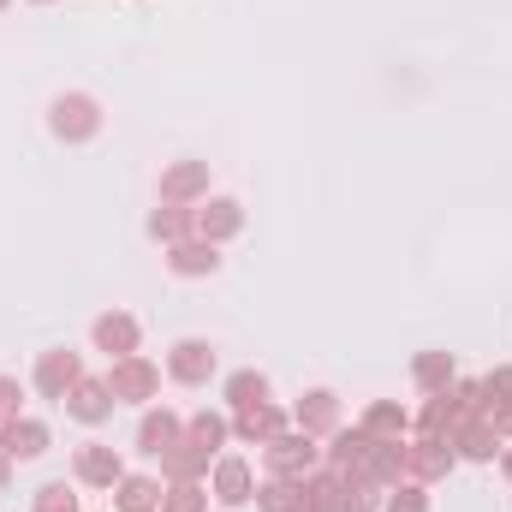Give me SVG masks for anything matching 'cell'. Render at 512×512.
<instances>
[{"instance_id":"cell-13","label":"cell","mask_w":512,"mask_h":512,"mask_svg":"<svg viewBox=\"0 0 512 512\" xmlns=\"http://www.w3.org/2000/svg\"><path fill=\"white\" fill-rule=\"evenodd\" d=\"M78 477H84V483H114V477H120L114 447H84V453H78Z\"/></svg>"},{"instance_id":"cell-15","label":"cell","mask_w":512,"mask_h":512,"mask_svg":"<svg viewBox=\"0 0 512 512\" xmlns=\"http://www.w3.org/2000/svg\"><path fill=\"white\" fill-rule=\"evenodd\" d=\"M334 417H340L334 393H310V405H298V423H304V429H328Z\"/></svg>"},{"instance_id":"cell-4","label":"cell","mask_w":512,"mask_h":512,"mask_svg":"<svg viewBox=\"0 0 512 512\" xmlns=\"http://www.w3.org/2000/svg\"><path fill=\"white\" fill-rule=\"evenodd\" d=\"M179 429H185V423H179L173 411H149V417H143V435H137V441H143V453H149V459H167V453L179 447Z\"/></svg>"},{"instance_id":"cell-23","label":"cell","mask_w":512,"mask_h":512,"mask_svg":"<svg viewBox=\"0 0 512 512\" xmlns=\"http://www.w3.org/2000/svg\"><path fill=\"white\" fill-rule=\"evenodd\" d=\"M197 185H203V167H179V173H173V179H167L161 191H167V197H191Z\"/></svg>"},{"instance_id":"cell-11","label":"cell","mask_w":512,"mask_h":512,"mask_svg":"<svg viewBox=\"0 0 512 512\" xmlns=\"http://www.w3.org/2000/svg\"><path fill=\"white\" fill-rule=\"evenodd\" d=\"M36 387H42V393H66V387H78V358L48 352V358H42V370H36Z\"/></svg>"},{"instance_id":"cell-3","label":"cell","mask_w":512,"mask_h":512,"mask_svg":"<svg viewBox=\"0 0 512 512\" xmlns=\"http://www.w3.org/2000/svg\"><path fill=\"white\" fill-rule=\"evenodd\" d=\"M66 411L84 417V423H102V417L114 411V387L108 382H78L72 393H66Z\"/></svg>"},{"instance_id":"cell-24","label":"cell","mask_w":512,"mask_h":512,"mask_svg":"<svg viewBox=\"0 0 512 512\" xmlns=\"http://www.w3.org/2000/svg\"><path fill=\"white\" fill-rule=\"evenodd\" d=\"M12 411H18V382H12V376H0V417L12 423Z\"/></svg>"},{"instance_id":"cell-9","label":"cell","mask_w":512,"mask_h":512,"mask_svg":"<svg viewBox=\"0 0 512 512\" xmlns=\"http://www.w3.org/2000/svg\"><path fill=\"white\" fill-rule=\"evenodd\" d=\"M96 346L114 352V358H131V346H137V322H131V316H102V322H96Z\"/></svg>"},{"instance_id":"cell-21","label":"cell","mask_w":512,"mask_h":512,"mask_svg":"<svg viewBox=\"0 0 512 512\" xmlns=\"http://www.w3.org/2000/svg\"><path fill=\"white\" fill-rule=\"evenodd\" d=\"M36 512H78V501H72L66 483H48V489L36 495Z\"/></svg>"},{"instance_id":"cell-27","label":"cell","mask_w":512,"mask_h":512,"mask_svg":"<svg viewBox=\"0 0 512 512\" xmlns=\"http://www.w3.org/2000/svg\"><path fill=\"white\" fill-rule=\"evenodd\" d=\"M507 471H512V459H507Z\"/></svg>"},{"instance_id":"cell-17","label":"cell","mask_w":512,"mask_h":512,"mask_svg":"<svg viewBox=\"0 0 512 512\" xmlns=\"http://www.w3.org/2000/svg\"><path fill=\"white\" fill-rule=\"evenodd\" d=\"M191 441H197L203 453H215V447L227 441V423H221V417H191Z\"/></svg>"},{"instance_id":"cell-5","label":"cell","mask_w":512,"mask_h":512,"mask_svg":"<svg viewBox=\"0 0 512 512\" xmlns=\"http://www.w3.org/2000/svg\"><path fill=\"white\" fill-rule=\"evenodd\" d=\"M42 447H48V429L30 423V417H18V423L0 429V453H6V459H36Z\"/></svg>"},{"instance_id":"cell-12","label":"cell","mask_w":512,"mask_h":512,"mask_svg":"<svg viewBox=\"0 0 512 512\" xmlns=\"http://www.w3.org/2000/svg\"><path fill=\"white\" fill-rule=\"evenodd\" d=\"M161 507V483L155 477H126L120 483V512H155Z\"/></svg>"},{"instance_id":"cell-18","label":"cell","mask_w":512,"mask_h":512,"mask_svg":"<svg viewBox=\"0 0 512 512\" xmlns=\"http://www.w3.org/2000/svg\"><path fill=\"white\" fill-rule=\"evenodd\" d=\"M304 507V495H292V483H268L262 489V512H298Z\"/></svg>"},{"instance_id":"cell-6","label":"cell","mask_w":512,"mask_h":512,"mask_svg":"<svg viewBox=\"0 0 512 512\" xmlns=\"http://www.w3.org/2000/svg\"><path fill=\"white\" fill-rule=\"evenodd\" d=\"M108 387H114V399H143V393H155V370L131 352V358H120V370L108 376Z\"/></svg>"},{"instance_id":"cell-20","label":"cell","mask_w":512,"mask_h":512,"mask_svg":"<svg viewBox=\"0 0 512 512\" xmlns=\"http://www.w3.org/2000/svg\"><path fill=\"white\" fill-rule=\"evenodd\" d=\"M447 376H453V358H447V352H429V358H417V382H447Z\"/></svg>"},{"instance_id":"cell-2","label":"cell","mask_w":512,"mask_h":512,"mask_svg":"<svg viewBox=\"0 0 512 512\" xmlns=\"http://www.w3.org/2000/svg\"><path fill=\"white\" fill-rule=\"evenodd\" d=\"M310 465H316L310 441H298V435H274V441H268V471H274V477H298V471H310Z\"/></svg>"},{"instance_id":"cell-26","label":"cell","mask_w":512,"mask_h":512,"mask_svg":"<svg viewBox=\"0 0 512 512\" xmlns=\"http://www.w3.org/2000/svg\"><path fill=\"white\" fill-rule=\"evenodd\" d=\"M161 507H167V512H197V489H179V495H173V501H161Z\"/></svg>"},{"instance_id":"cell-22","label":"cell","mask_w":512,"mask_h":512,"mask_svg":"<svg viewBox=\"0 0 512 512\" xmlns=\"http://www.w3.org/2000/svg\"><path fill=\"white\" fill-rule=\"evenodd\" d=\"M393 429H405V417H399L393 405H376V411L364 417V435H393Z\"/></svg>"},{"instance_id":"cell-10","label":"cell","mask_w":512,"mask_h":512,"mask_svg":"<svg viewBox=\"0 0 512 512\" xmlns=\"http://www.w3.org/2000/svg\"><path fill=\"white\" fill-rule=\"evenodd\" d=\"M239 435H245V441H262V447H268V441L280 435V411H274L268 399H262V405H245V411H239Z\"/></svg>"},{"instance_id":"cell-19","label":"cell","mask_w":512,"mask_h":512,"mask_svg":"<svg viewBox=\"0 0 512 512\" xmlns=\"http://www.w3.org/2000/svg\"><path fill=\"white\" fill-rule=\"evenodd\" d=\"M173 268H179V274H203V268H215V251H203V245H179V251H173Z\"/></svg>"},{"instance_id":"cell-16","label":"cell","mask_w":512,"mask_h":512,"mask_svg":"<svg viewBox=\"0 0 512 512\" xmlns=\"http://www.w3.org/2000/svg\"><path fill=\"white\" fill-rule=\"evenodd\" d=\"M262 393H268V382H262V376H251V370L227 382V399H233L239 411H245V405H262Z\"/></svg>"},{"instance_id":"cell-25","label":"cell","mask_w":512,"mask_h":512,"mask_svg":"<svg viewBox=\"0 0 512 512\" xmlns=\"http://www.w3.org/2000/svg\"><path fill=\"white\" fill-rule=\"evenodd\" d=\"M387 512H423V495H417V489H399V495L387 501Z\"/></svg>"},{"instance_id":"cell-1","label":"cell","mask_w":512,"mask_h":512,"mask_svg":"<svg viewBox=\"0 0 512 512\" xmlns=\"http://www.w3.org/2000/svg\"><path fill=\"white\" fill-rule=\"evenodd\" d=\"M96 126H102V114H96L90 96H60V102H54V131H60V137H90Z\"/></svg>"},{"instance_id":"cell-8","label":"cell","mask_w":512,"mask_h":512,"mask_svg":"<svg viewBox=\"0 0 512 512\" xmlns=\"http://www.w3.org/2000/svg\"><path fill=\"white\" fill-rule=\"evenodd\" d=\"M245 495H251V465H245V459H221V465H215V501L239 507Z\"/></svg>"},{"instance_id":"cell-14","label":"cell","mask_w":512,"mask_h":512,"mask_svg":"<svg viewBox=\"0 0 512 512\" xmlns=\"http://www.w3.org/2000/svg\"><path fill=\"white\" fill-rule=\"evenodd\" d=\"M197 233H203V239H227V233H239V203H209V209L197 215Z\"/></svg>"},{"instance_id":"cell-7","label":"cell","mask_w":512,"mask_h":512,"mask_svg":"<svg viewBox=\"0 0 512 512\" xmlns=\"http://www.w3.org/2000/svg\"><path fill=\"white\" fill-rule=\"evenodd\" d=\"M179 382H209V370H215V352L203 346V340H185L179 352H173V364H167Z\"/></svg>"}]
</instances>
